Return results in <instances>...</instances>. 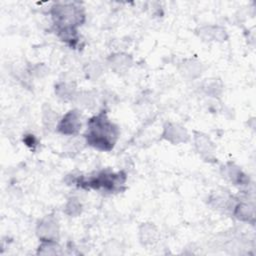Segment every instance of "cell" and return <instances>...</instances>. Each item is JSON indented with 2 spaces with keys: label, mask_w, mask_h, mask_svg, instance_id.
I'll return each instance as SVG.
<instances>
[{
  "label": "cell",
  "mask_w": 256,
  "mask_h": 256,
  "mask_svg": "<svg viewBox=\"0 0 256 256\" xmlns=\"http://www.w3.org/2000/svg\"><path fill=\"white\" fill-rule=\"evenodd\" d=\"M118 136V126L110 121L106 111L102 110L88 120L87 130L83 137L89 146L100 151H110L113 149Z\"/></svg>",
  "instance_id": "6da1fadb"
},
{
  "label": "cell",
  "mask_w": 256,
  "mask_h": 256,
  "mask_svg": "<svg viewBox=\"0 0 256 256\" xmlns=\"http://www.w3.org/2000/svg\"><path fill=\"white\" fill-rule=\"evenodd\" d=\"M50 12L56 32L68 29L77 30V27L85 20L84 9L79 2L55 3Z\"/></svg>",
  "instance_id": "7a4b0ae2"
},
{
  "label": "cell",
  "mask_w": 256,
  "mask_h": 256,
  "mask_svg": "<svg viewBox=\"0 0 256 256\" xmlns=\"http://www.w3.org/2000/svg\"><path fill=\"white\" fill-rule=\"evenodd\" d=\"M126 180V175L123 172L113 173L109 170L102 171L96 176L89 178L88 180L79 181L78 184L81 187L93 188V189H103L108 192H115L121 189Z\"/></svg>",
  "instance_id": "3957f363"
},
{
  "label": "cell",
  "mask_w": 256,
  "mask_h": 256,
  "mask_svg": "<svg viewBox=\"0 0 256 256\" xmlns=\"http://www.w3.org/2000/svg\"><path fill=\"white\" fill-rule=\"evenodd\" d=\"M57 131L63 135L76 136L81 129V114L78 110L68 111L57 124Z\"/></svg>",
  "instance_id": "277c9868"
},
{
  "label": "cell",
  "mask_w": 256,
  "mask_h": 256,
  "mask_svg": "<svg viewBox=\"0 0 256 256\" xmlns=\"http://www.w3.org/2000/svg\"><path fill=\"white\" fill-rule=\"evenodd\" d=\"M37 235L41 239V241L52 240L56 241L59 236V227L55 218L52 216H47L43 218L37 224Z\"/></svg>",
  "instance_id": "5b68a950"
},
{
  "label": "cell",
  "mask_w": 256,
  "mask_h": 256,
  "mask_svg": "<svg viewBox=\"0 0 256 256\" xmlns=\"http://www.w3.org/2000/svg\"><path fill=\"white\" fill-rule=\"evenodd\" d=\"M162 137L173 144H179L186 142L189 138V135L184 127L169 122L164 126Z\"/></svg>",
  "instance_id": "8992f818"
},
{
  "label": "cell",
  "mask_w": 256,
  "mask_h": 256,
  "mask_svg": "<svg viewBox=\"0 0 256 256\" xmlns=\"http://www.w3.org/2000/svg\"><path fill=\"white\" fill-rule=\"evenodd\" d=\"M194 144L198 153L205 159L214 158V145L210 138L200 132L194 133Z\"/></svg>",
  "instance_id": "52a82bcc"
},
{
  "label": "cell",
  "mask_w": 256,
  "mask_h": 256,
  "mask_svg": "<svg viewBox=\"0 0 256 256\" xmlns=\"http://www.w3.org/2000/svg\"><path fill=\"white\" fill-rule=\"evenodd\" d=\"M199 31V35L207 41H212L215 39L216 41H225V39L227 38L225 29L218 26H205L200 28Z\"/></svg>",
  "instance_id": "ba28073f"
},
{
  "label": "cell",
  "mask_w": 256,
  "mask_h": 256,
  "mask_svg": "<svg viewBox=\"0 0 256 256\" xmlns=\"http://www.w3.org/2000/svg\"><path fill=\"white\" fill-rule=\"evenodd\" d=\"M109 64L113 70L120 73V72H124L127 69H129V67L132 64V59H131L130 55L118 53V54L111 55V57L109 59Z\"/></svg>",
  "instance_id": "9c48e42d"
},
{
  "label": "cell",
  "mask_w": 256,
  "mask_h": 256,
  "mask_svg": "<svg viewBox=\"0 0 256 256\" xmlns=\"http://www.w3.org/2000/svg\"><path fill=\"white\" fill-rule=\"evenodd\" d=\"M235 217L242 221H254V208L247 203H238L233 207Z\"/></svg>",
  "instance_id": "30bf717a"
},
{
  "label": "cell",
  "mask_w": 256,
  "mask_h": 256,
  "mask_svg": "<svg viewBox=\"0 0 256 256\" xmlns=\"http://www.w3.org/2000/svg\"><path fill=\"white\" fill-rule=\"evenodd\" d=\"M55 93L58 95L59 98L67 101L72 100L76 96V89L75 85L72 83L62 82L55 86Z\"/></svg>",
  "instance_id": "8fae6325"
},
{
  "label": "cell",
  "mask_w": 256,
  "mask_h": 256,
  "mask_svg": "<svg viewBox=\"0 0 256 256\" xmlns=\"http://www.w3.org/2000/svg\"><path fill=\"white\" fill-rule=\"evenodd\" d=\"M225 171H226V177H228L232 182L236 183V184H245L247 182V177L246 175L240 170L239 167L235 166L234 164L229 163L226 167H225Z\"/></svg>",
  "instance_id": "7c38bea8"
},
{
  "label": "cell",
  "mask_w": 256,
  "mask_h": 256,
  "mask_svg": "<svg viewBox=\"0 0 256 256\" xmlns=\"http://www.w3.org/2000/svg\"><path fill=\"white\" fill-rule=\"evenodd\" d=\"M140 239L143 244H152L156 242L157 230L152 224H143L140 228Z\"/></svg>",
  "instance_id": "4fadbf2b"
},
{
  "label": "cell",
  "mask_w": 256,
  "mask_h": 256,
  "mask_svg": "<svg viewBox=\"0 0 256 256\" xmlns=\"http://www.w3.org/2000/svg\"><path fill=\"white\" fill-rule=\"evenodd\" d=\"M59 253H60V246L57 244L56 241H52V240L41 241V244L38 248V254L55 255Z\"/></svg>",
  "instance_id": "5bb4252c"
},
{
  "label": "cell",
  "mask_w": 256,
  "mask_h": 256,
  "mask_svg": "<svg viewBox=\"0 0 256 256\" xmlns=\"http://www.w3.org/2000/svg\"><path fill=\"white\" fill-rule=\"evenodd\" d=\"M75 99L79 103V105H81L82 107H85V108H92L95 103L94 95H92L91 92L78 93V94H76Z\"/></svg>",
  "instance_id": "9a60e30c"
},
{
  "label": "cell",
  "mask_w": 256,
  "mask_h": 256,
  "mask_svg": "<svg viewBox=\"0 0 256 256\" xmlns=\"http://www.w3.org/2000/svg\"><path fill=\"white\" fill-rule=\"evenodd\" d=\"M201 65L198 62L195 61H188V63H184L183 64V72L185 73V75H189L190 77H194L196 75L199 74V72L201 73Z\"/></svg>",
  "instance_id": "2e32d148"
},
{
  "label": "cell",
  "mask_w": 256,
  "mask_h": 256,
  "mask_svg": "<svg viewBox=\"0 0 256 256\" xmlns=\"http://www.w3.org/2000/svg\"><path fill=\"white\" fill-rule=\"evenodd\" d=\"M65 208L66 213L71 216H76L79 213H81V204L76 198H71L66 204Z\"/></svg>",
  "instance_id": "e0dca14e"
},
{
  "label": "cell",
  "mask_w": 256,
  "mask_h": 256,
  "mask_svg": "<svg viewBox=\"0 0 256 256\" xmlns=\"http://www.w3.org/2000/svg\"><path fill=\"white\" fill-rule=\"evenodd\" d=\"M57 115H55L54 111L50 109V107L47 108L46 111H44L43 114V122L46 125V127H57Z\"/></svg>",
  "instance_id": "ac0fdd59"
},
{
  "label": "cell",
  "mask_w": 256,
  "mask_h": 256,
  "mask_svg": "<svg viewBox=\"0 0 256 256\" xmlns=\"http://www.w3.org/2000/svg\"><path fill=\"white\" fill-rule=\"evenodd\" d=\"M215 80H216V79L207 81V84H206V86H205L207 93L212 94V95H217V94H218V91H221V86H220V85L218 84V82L215 81Z\"/></svg>",
  "instance_id": "d6986e66"
},
{
  "label": "cell",
  "mask_w": 256,
  "mask_h": 256,
  "mask_svg": "<svg viewBox=\"0 0 256 256\" xmlns=\"http://www.w3.org/2000/svg\"><path fill=\"white\" fill-rule=\"evenodd\" d=\"M86 73L88 74L89 77H92V78L97 77V76L101 73V69H100L98 63L93 62V63L89 64V65H88V70H87Z\"/></svg>",
  "instance_id": "ffe728a7"
}]
</instances>
